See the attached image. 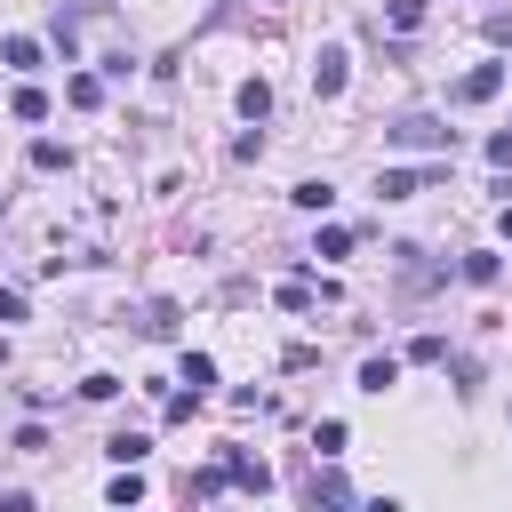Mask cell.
<instances>
[{
	"label": "cell",
	"mask_w": 512,
	"mask_h": 512,
	"mask_svg": "<svg viewBox=\"0 0 512 512\" xmlns=\"http://www.w3.org/2000/svg\"><path fill=\"white\" fill-rule=\"evenodd\" d=\"M384 136H392V144H408V152H448V128H440V120H424V112H408V120H392Z\"/></svg>",
	"instance_id": "6da1fadb"
},
{
	"label": "cell",
	"mask_w": 512,
	"mask_h": 512,
	"mask_svg": "<svg viewBox=\"0 0 512 512\" xmlns=\"http://www.w3.org/2000/svg\"><path fill=\"white\" fill-rule=\"evenodd\" d=\"M216 464H224V480H232V488H248V496H264V488H272V464H264V456H248V448H224Z\"/></svg>",
	"instance_id": "7a4b0ae2"
},
{
	"label": "cell",
	"mask_w": 512,
	"mask_h": 512,
	"mask_svg": "<svg viewBox=\"0 0 512 512\" xmlns=\"http://www.w3.org/2000/svg\"><path fill=\"white\" fill-rule=\"evenodd\" d=\"M312 88H320V96H344V48H336V40L312 56Z\"/></svg>",
	"instance_id": "3957f363"
},
{
	"label": "cell",
	"mask_w": 512,
	"mask_h": 512,
	"mask_svg": "<svg viewBox=\"0 0 512 512\" xmlns=\"http://www.w3.org/2000/svg\"><path fill=\"white\" fill-rule=\"evenodd\" d=\"M496 88H504V64H472V72L456 80V96H464V104H488Z\"/></svg>",
	"instance_id": "277c9868"
},
{
	"label": "cell",
	"mask_w": 512,
	"mask_h": 512,
	"mask_svg": "<svg viewBox=\"0 0 512 512\" xmlns=\"http://www.w3.org/2000/svg\"><path fill=\"white\" fill-rule=\"evenodd\" d=\"M424 184H432L424 168H376V192H384V200H408V192H424Z\"/></svg>",
	"instance_id": "5b68a950"
},
{
	"label": "cell",
	"mask_w": 512,
	"mask_h": 512,
	"mask_svg": "<svg viewBox=\"0 0 512 512\" xmlns=\"http://www.w3.org/2000/svg\"><path fill=\"white\" fill-rule=\"evenodd\" d=\"M392 384H400V360L392 352H368L360 360V392H392Z\"/></svg>",
	"instance_id": "8992f818"
},
{
	"label": "cell",
	"mask_w": 512,
	"mask_h": 512,
	"mask_svg": "<svg viewBox=\"0 0 512 512\" xmlns=\"http://www.w3.org/2000/svg\"><path fill=\"white\" fill-rule=\"evenodd\" d=\"M288 200H296V208H312V216H328V200H336V184H328V176H304V184H296Z\"/></svg>",
	"instance_id": "52a82bcc"
},
{
	"label": "cell",
	"mask_w": 512,
	"mask_h": 512,
	"mask_svg": "<svg viewBox=\"0 0 512 512\" xmlns=\"http://www.w3.org/2000/svg\"><path fill=\"white\" fill-rule=\"evenodd\" d=\"M104 456H112V464H144V456H152V440H144V432H112V440H104Z\"/></svg>",
	"instance_id": "ba28073f"
},
{
	"label": "cell",
	"mask_w": 512,
	"mask_h": 512,
	"mask_svg": "<svg viewBox=\"0 0 512 512\" xmlns=\"http://www.w3.org/2000/svg\"><path fill=\"white\" fill-rule=\"evenodd\" d=\"M312 504H352V480L344 472H312Z\"/></svg>",
	"instance_id": "9c48e42d"
},
{
	"label": "cell",
	"mask_w": 512,
	"mask_h": 512,
	"mask_svg": "<svg viewBox=\"0 0 512 512\" xmlns=\"http://www.w3.org/2000/svg\"><path fill=\"white\" fill-rule=\"evenodd\" d=\"M0 56H8L16 72H32V64H40V40H24V32H8V40H0Z\"/></svg>",
	"instance_id": "30bf717a"
},
{
	"label": "cell",
	"mask_w": 512,
	"mask_h": 512,
	"mask_svg": "<svg viewBox=\"0 0 512 512\" xmlns=\"http://www.w3.org/2000/svg\"><path fill=\"white\" fill-rule=\"evenodd\" d=\"M64 96H72L80 112H96V104H104V80H96V72H72V88H64Z\"/></svg>",
	"instance_id": "8fae6325"
},
{
	"label": "cell",
	"mask_w": 512,
	"mask_h": 512,
	"mask_svg": "<svg viewBox=\"0 0 512 512\" xmlns=\"http://www.w3.org/2000/svg\"><path fill=\"white\" fill-rule=\"evenodd\" d=\"M496 272H504V256H488V248L464 256V280H472V288H496Z\"/></svg>",
	"instance_id": "7c38bea8"
},
{
	"label": "cell",
	"mask_w": 512,
	"mask_h": 512,
	"mask_svg": "<svg viewBox=\"0 0 512 512\" xmlns=\"http://www.w3.org/2000/svg\"><path fill=\"white\" fill-rule=\"evenodd\" d=\"M216 488H232V480H224V464H208V472H192V480H184V496H192V504H208Z\"/></svg>",
	"instance_id": "4fadbf2b"
},
{
	"label": "cell",
	"mask_w": 512,
	"mask_h": 512,
	"mask_svg": "<svg viewBox=\"0 0 512 512\" xmlns=\"http://www.w3.org/2000/svg\"><path fill=\"white\" fill-rule=\"evenodd\" d=\"M240 112L264 120V112H272V88H264V80H240Z\"/></svg>",
	"instance_id": "5bb4252c"
},
{
	"label": "cell",
	"mask_w": 512,
	"mask_h": 512,
	"mask_svg": "<svg viewBox=\"0 0 512 512\" xmlns=\"http://www.w3.org/2000/svg\"><path fill=\"white\" fill-rule=\"evenodd\" d=\"M8 112H16V120H48V96H40V88H16Z\"/></svg>",
	"instance_id": "9a60e30c"
},
{
	"label": "cell",
	"mask_w": 512,
	"mask_h": 512,
	"mask_svg": "<svg viewBox=\"0 0 512 512\" xmlns=\"http://www.w3.org/2000/svg\"><path fill=\"white\" fill-rule=\"evenodd\" d=\"M136 328H144V336H176V304H144Z\"/></svg>",
	"instance_id": "2e32d148"
},
{
	"label": "cell",
	"mask_w": 512,
	"mask_h": 512,
	"mask_svg": "<svg viewBox=\"0 0 512 512\" xmlns=\"http://www.w3.org/2000/svg\"><path fill=\"white\" fill-rule=\"evenodd\" d=\"M184 384L208 392V384H216V360H208V352H184Z\"/></svg>",
	"instance_id": "e0dca14e"
},
{
	"label": "cell",
	"mask_w": 512,
	"mask_h": 512,
	"mask_svg": "<svg viewBox=\"0 0 512 512\" xmlns=\"http://www.w3.org/2000/svg\"><path fill=\"white\" fill-rule=\"evenodd\" d=\"M384 16H392V32H416L424 24V0H384Z\"/></svg>",
	"instance_id": "ac0fdd59"
},
{
	"label": "cell",
	"mask_w": 512,
	"mask_h": 512,
	"mask_svg": "<svg viewBox=\"0 0 512 512\" xmlns=\"http://www.w3.org/2000/svg\"><path fill=\"white\" fill-rule=\"evenodd\" d=\"M312 256H352V232H344V224H320V248H312Z\"/></svg>",
	"instance_id": "d6986e66"
},
{
	"label": "cell",
	"mask_w": 512,
	"mask_h": 512,
	"mask_svg": "<svg viewBox=\"0 0 512 512\" xmlns=\"http://www.w3.org/2000/svg\"><path fill=\"white\" fill-rule=\"evenodd\" d=\"M272 296H280V312H304V304H312V280H280Z\"/></svg>",
	"instance_id": "ffe728a7"
},
{
	"label": "cell",
	"mask_w": 512,
	"mask_h": 512,
	"mask_svg": "<svg viewBox=\"0 0 512 512\" xmlns=\"http://www.w3.org/2000/svg\"><path fill=\"white\" fill-rule=\"evenodd\" d=\"M104 496H112V504H136V496H144V480H136V464H120V480H112Z\"/></svg>",
	"instance_id": "44dd1931"
},
{
	"label": "cell",
	"mask_w": 512,
	"mask_h": 512,
	"mask_svg": "<svg viewBox=\"0 0 512 512\" xmlns=\"http://www.w3.org/2000/svg\"><path fill=\"white\" fill-rule=\"evenodd\" d=\"M8 320H24V296H16V288H0V328H8Z\"/></svg>",
	"instance_id": "7402d4cb"
},
{
	"label": "cell",
	"mask_w": 512,
	"mask_h": 512,
	"mask_svg": "<svg viewBox=\"0 0 512 512\" xmlns=\"http://www.w3.org/2000/svg\"><path fill=\"white\" fill-rule=\"evenodd\" d=\"M488 160H496V168H512V136H488Z\"/></svg>",
	"instance_id": "603a6c76"
}]
</instances>
